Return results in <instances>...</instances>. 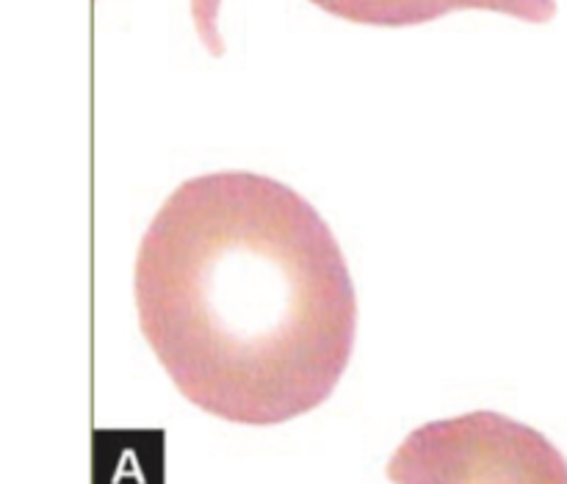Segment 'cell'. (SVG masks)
<instances>
[{"label": "cell", "mask_w": 567, "mask_h": 484, "mask_svg": "<svg viewBox=\"0 0 567 484\" xmlns=\"http://www.w3.org/2000/svg\"><path fill=\"white\" fill-rule=\"evenodd\" d=\"M310 3L347 22L377 28L421 25L463 9L498 11L526 22H548L557 14L554 0H310Z\"/></svg>", "instance_id": "3"}, {"label": "cell", "mask_w": 567, "mask_h": 484, "mask_svg": "<svg viewBox=\"0 0 567 484\" xmlns=\"http://www.w3.org/2000/svg\"><path fill=\"white\" fill-rule=\"evenodd\" d=\"M219 6L221 0H192V20L197 28L199 42L210 55L225 53V39L219 31Z\"/></svg>", "instance_id": "4"}, {"label": "cell", "mask_w": 567, "mask_h": 484, "mask_svg": "<svg viewBox=\"0 0 567 484\" xmlns=\"http://www.w3.org/2000/svg\"><path fill=\"white\" fill-rule=\"evenodd\" d=\"M388 474L393 482H567V465L537 432L474 413L413 432Z\"/></svg>", "instance_id": "2"}, {"label": "cell", "mask_w": 567, "mask_h": 484, "mask_svg": "<svg viewBox=\"0 0 567 484\" xmlns=\"http://www.w3.org/2000/svg\"><path fill=\"white\" fill-rule=\"evenodd\" d=\"M138 327L203 413L277 426L321 408L358 336L347 258L319 210L275 177H192L150 222L133 269Z\"/></svg>", "instance_id": "1"}]
</instances>
